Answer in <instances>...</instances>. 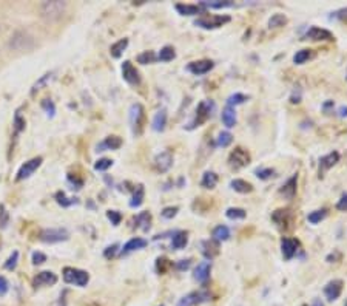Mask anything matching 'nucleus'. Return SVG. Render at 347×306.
I'll use <instances>...</instances> for the list:
<instances>
[{
    "label": "nucleus",
    "instance_id": "f257e3e1",
    "mask_svg": "<svg viewBox=\"0 0 347 306\" xmlns=\"http://www.w3.org/2000/svg\"><path fill=\"white\" fill-rule=\"evenodd\" d=\"M213 109H215V104H213L212 100H201L199 104H198V109H196L195 119H193V122L190 124V129H195V127L202 126L204 122H206V121L212 116Z\"/></svg>",
    "mask_w": 347,
    "mask_h": 306
},
{
    "label": "nucleus",
    "instance_id": "f03ea898",
    "mask_svg": "<svg viewBox=\"0 0 347 306\" xmlns=\"http://www.w3.org/2000/svg\"><path fill=\"white\" fill-rule=\"evenodd\" d=\"M227 22H230V16H202L195 20V25L206 30H213L222 27Z\"/></svg>",
    "mask_w": 347,
    "mask_h": 306
},
{
    "label": "nucleus",
    "instance_id": "7ed1b4c3",
    "mask_svg": "<svg viewBox=\"0 0 347 306\" xmlns=\"http://www.w3.org/2000/svg\"><path fill=\"white\" fill-rule=\"evenodd\" d=\"M64 280L67 283H74L77 286L84 288L87 286V283L90 280L88 272L82 271V269H76V268H65L64 269Z\"/></svg>",
    "mask_w": 347,
    "mask_h": 306
},
{
    "label": "nucleus",
    "instance_id": "20e7f679",
    "mask_svg": "<svg viewBox=\"0 0 347 306\" xmlns=\"http://www.w3.org/2000/svg\"><path fill=\"white\" fill-rule=\"evenodd\" d=\"M65 2H60V0H54V2H45L42 5V8H40V11H42V16L47 19V20H57L60 16L64 14L65 11Z\"/></svg>",
    "mask_w": 347,
    "mask_h": 306
},
{
    "label": "nucleus",
    "instance_id": "39448f33",
    "mask_svg": "<svg viewBox=\"0 0 347 306\" xmlns=\"http://www.w3.org/2000/svg\"><path fill=\"white\" fill-rule=\"evenodd\" d=\"M250 153L246 150V149H242V147H236L230 156H229V164L230 167L233 169H242V167H247L250 164Z\"/></svg>",
    "mask_w": 347,
    "mask_h": 306
},
{
    "label": "nucleus",
    "instance_id": "423d86ee",
    "mask_svg": "<svg viewBox=\"0 0 347 306\" xmlns=\"http://www.w3.org/2000/svg\"><path fill=\"white\" fill-rule=\"evenodd\" d=\"M210 298V294L206 292V291H195V292H190L187 295H184L176 306H195L198 303H204L207 301Z\"/></svg>",
    "mask_w": 347,
    "mask_h": 306
},
{
    "label": "nucleus",
    "instance_id": "0eeeda50",
    "mask_svg": "<svg viewBox=\"0 0 347 306\" xmlns=\"http://www.w3.org/2000/svg\"><path fill=\"white\" fill-rule=\"evenodd\" d=\"M40 240L45 243H59L68 240V232L65 229H45L40 234Z\"/></svg>",
    "mask_w": 347,
    "mask_h": 306
},
{
    "label": "nucleus",
    "instance_id": "6e6552de",
    "mask_svg": "<svg viewBox=\"0 0 347 306\" xmlns=\"http://www.w3.org/2000/svg\"><path fill=\"white\" fill-rule=\"evenodd\" d=\"M154 166H156L157 172H160V173L168 172L171 169V166H173V155H171V152L165 150V152L159 153L154 158Z\"/></svg>",
    "mask_w": 347,
    "mask_h": 306
},
{
    "label": "nucleus",
    "instance_id": "1a4fd4ad",
    "mask_svg": "<svg viewBox=\"0 0 347 306\" xmlns=\"http://www.w3.org/2000/svg\"><path fill=\"white\" fill-rule=\"evenodd\" d=\"M42 164V158H33L31 161H28V162H25V164L20 167V170H19V173H17V179L19 181H22V179H27V178H30L37 169H39V166Z\"/></svg>",
    "mask_w": 347,
    "mask_h": 306
},
{
    "label": "nucleus",
    "instance_id": "9d476101",
    "mask_svg": "<svg viewBox=\"0 0 347 306\" xmlns=\"http://www.w3.org/2000/svg\"><path fill=\"white\" fill-rule=\"evenodd\" d=\"M215 67V64L212 62V60L209 59H202V60H195V62H190L187 65V70L196 76H201V74H206L209 73L212 68Z\"/></svg>",
    "mask_w": 347,
    "mask_h": 306
},
{
    "label": "nucleus",
    "instance_id": "9b49d317",
    "mask_svg": "<svg viewBox=\"0 0 347 306\" xmlns=\"http://www.w3.org/2000/svg\"><path fill=\"white\" fill-rule=\"evenodd\" d=\"M299 248V241L295 238H282L281 240V251H282V257L285 260H290L295 257V254L298 252Z\"/></svg>",
    "mask_w": 347,
    "mask_h": 306
},
{
    "label": "nucleus",
    "instance_id": "f8f14e48",
    "mask_svg": "<svg viewBox=\"0 0 347 306\" xmlns=\"http://www.w3.org/2000/svg\"><path fill=\"white\" fill-rule=\"evenodd\" d=\"M142 119H144V109H142L140 104H133L130 109V121H131V126H133V132L137 135L140 133Z\"/></svg>",
    "mask_w": 347,
    "mask_h": 306
},
{
    "label": "nucleus",
    "instance_id": "ddd939ff",
    "mask_svg": "<svg viewBox=\"0 0 347 306\" xmlns=\"http://www.w3.org/2000/svg\"><path fill=\"white\" fill-rule=\"evenodd\" d=\"M342 280H332L329 281L327 284H325V288H324V295L325 298H327L329 301H335L341 292H342Z\"/></svg>",
    "mask_w": 347,
    "mask_h": 306
},
{
    "label": "nucleus",
    "instance_id": "4468645a",
    "mask_svg": "<svg viewBox=\"0 0 347 306\" xmlns=\"http://www.w3.org/2000/svg\"><path fill=\"white\" fill-rule=\"evenodd\" d=\"M122 76H124V79L131 85H137L140 82L139 71L133 67V64L130 62V60H125V62L122 64Z\"/></svg>",
    "mask_w": 347,
    "mask_h": 306
},
{
    "label": "nucleus",
    "instance_id": "2eb2a0df",
    "mask_svg": "<svg viewBox=\"0 0 347 306\" xmlns=\"http://www.w3.org/2000/svg\"><path fill=\"white\" fill-rule=\"evenodd\" d=\"M305 39H310V40H333V34L329 31V30H324V28H319V27H310L307 30V33H305L304 36Z\"/></svg>",
    "mask_w": 347,
    "mask_h": 306
},
{
    "label": "nucleus",
    "instance_id": "dca6fc26",
    "mask_svg": "<svg viewBox=\"0 0 347 306\" xmlns=\"http://www.w3.org/2000/svg\"><path fill=\"white\" fill-rule=\"evenodd\" d=\"M272 220L275 221V224L279 229H287L290 224V220H292V214L287 209H278L273 212Z\"/></svg>",
    "mask_w": 347,
    "mask_h": 306
},
{
    "label": "nucleus",
    "instance_id": "f3484780",
    "mask_svg": "<svg viewBox=\"0 0 347 306\" xmlns=\"http://www.w3.org/2000/svg\"><path fill=\"white\" fill-rule=\"evenodd\" d=\"M210 272H212V263L210 261H201L198 264V268L195 269L193 278L199 283H206L210 278Z\"/></svg>",
    "mask_w": 347,
    "mask_h": 306
},
{
    "label": "nucleus",
    "instance_id": "a211bd4d",
    "mask_svg": "<svg viewBox=\"0 0 347 306\" xmlns=\"http://www.w3.org/2000/svg\"><path fill=\"white\" fill-rule=\"evenodd\" d=\"M296 184H298V175L295 173L292 178H289L287 181L284 182L282 187L279 189V193L284 196V198H287V199H293L295 195H296Z\"/></svg>",
    "mask_w": 347,
    "mask_h": 306
},
{
    "label": "nucleus",
    "instance_id": "6ab92c4d",
    "mask_svg": "<svg viewBox=\"0 0 347 306\" xmlns=\"http://www.w3.org/2000/svg\"><path fill=\"white\" fill-rule=\"evenodd\" d=\"M202 248V255L206 257L207 260H213L218 254H219V243L216 240H206L201 243Z\"/></svg>",
    "mask_w": 347,
    "mask_h": 306
},
{
    "label": "nucleus",
    "instance_id": "aec40b11",
    "mask_svg": "<svg viewBox=\"0 0 347 306\" xmlns=\"http://www.w3.org/2000/svg\"><path fill=\"white\" fill-rule=\"evenodd\" d=\"M338 161H339V153L338 152H330L329 155L322 156L319 159V175H322L325 170L332 169Z\"/></svg>",
    "mask_w": 347,
    "mask_h": 306
},
{
    "label": "nucleus",
    "instance_id": "412c9836",
    "mask_svg": "<svg viewBox=\"0 0 347 306\" xmlns=\"http://www.w3.org/2000/svg\"><path fill=\"white\" fill-rule=\"evenodd\" d=\"M56 281H57L56 274H53L50 271H45V272H40L34 278L33 284H34L36 288H39V286H51V284H56Z\"/></svg>",
    "mask_w": 347,
    "mask_h": 306
},
{
    "label": "nucleus",
    "instance_id": "4be33fe9",
    "mask_svg": "<svg viewBox=\"0 0 347 306\" xmlns=\"http://www.w3.org/2000/svg\"><path fill=\"white\" fill-rule=\"evenodd\" d=\"M222 122H224V126H226L227 129H232L236 126V112L233 107H226L222 110Z\"/></svg>",
    "mask_w": 347,
    "mask_h": 306
},
{
    "label": "nucleus",
    "instance_id": "5701e85b",
    "mask_svg": "<svg viewBox=\"0 0 347 306\" xmlns=\"http://www.w3.org/2000/svg\"><path fill=\"white\" fill-rule=\"evenodd\" d=\"M153 130H156V132H162L165 129V124H167V110L165 109H162V110H159L156 115H154V118H153Z\"/></svg>",
    "mask_w": 347,
    "mask_h": 306
},
{
    "label": "nucleus",
    "instance_id": "b1692460",
    "mask_svg": "<svg viewBox=\"0 0 347 306\" xmlns=\"http://www.w3.org/2000/svg\"><path fill=\"white\" fill-rule=\"evenodd\" d=\"M189 243V234L186 231H178L171 240V248L173 249H184Z\"/></svg>",
    "mask_w": 347,
    "mask_h": 306
},
{
    "label": "nucleus",
    "instance_id": "393cba45",
    "mask_svg": "<svg viewBox=\"0 0 347 306\" xmlns=\"http://www.w3.org/2000/svg\"><path fill=\"white\" fill-rule=\"evenodd\" d=\"M147 246V240L144 238H131L130 241H127V244L124 246V249H122V252L124 254H128V252H133V251H137V249H144Z\"/></svg>",
    "mask_w": 347,
    "mask_h": 306
},
{
    "label": "nucleus",
    "instance_id": "a878e982",
    "mask_svg": "<svg viewBox=\"0 0 347 306\" xmlns=\"http://www.w3.org/2000/svg\"><path fill=\"white\" fill-rule=\"evenodd\" d=\"M122 146V139L119 136H108L102 144L97 147V152H104V149L107 150H117Z\"/></svg>",
    "mask_w": 347,
    "mask_h": 306
},
{
    "label": "nucleus",
    "instance_id": "bb28decb",
    "mask_svg": "<svg viewBox=\"0 0 347 306\" xmlns=\"http://www.w3.org/2000/svg\"><path fill=\"white\" fill-rule=\"evenodd\" d=\"M176 11L181 16H196L199 13L204 11V7L201 5H184V4H178L176 5Z\"/></svg>",
    "mask_w": 347,
    "mask_h": 306
},
{
    "label": "nucleus",
    "instance_id": "cd10ccee",
    "mask_svg": "<svg viewBox=\"0 0 347 306\" xmlns=\"http://www.w3.org/2000/svg\"><path fill=\"white\" fill-rule=\"evenodd\" d=\"M230 186L235 192L238 193H250L253 190V186L250 184V182L244 181V179H233L230 182Z\"/></svg>",
    "mask_w": 347,
    "mask_h": 306
},
{
    "label": "nucleus",
    "instance_id": "c85d7f7f",
    "mask_svg": "<svg viewBox=\"0 0 347 306\" xmlns=\"http://www.w3.org/2000/svg\"><path fill=\"white\" fill-rule=\"evenodd\" d=\"M216 184H218V175L215 172H206L202 175L201 186L204 189H213Z\"/></svg>",
    "mask_w": 347,
    "mask_h": 306
},
{
    "label": "nucleus",
    "instance_id": "c756f323",
    "mask_svg": "<svg viewBox=\"0 0 347 306\" xmlns=\"http://www.w3.org/2000/svg\"><path fill=\"white\" fill-rule=\"evenodd\" d=\"M213 240H216L218 243L221 241H227L230 238V229L227 226H224V224H221V226L215 228L213 229Z\"/></svg>",
    "mask_w": 347,
    "mask_h": 306
},
{
    "label": "nucleus",
    "instance_id": "7c9ffc66",
    "mask_svg": "<svg viewBox=\"0 0 347 306\" xmlns=\"http://www.w3.org/2000/svg\"><path fill=\"white\" fill-rule=\"evenodd\" d=\"M127 45H128V39H120L119 42H116V44H113L111 45V48H110V53H111V56L113 57H120L122 56V53H124V50L127 48Z\"/></svg>",
    "mask_w": 347,
    "mask_h": 306
},
{
    "label": "nucleus",
    "instance_id": "2f4dec72",
    "mask_svg": "<svg viewBox=\"0 0 347 306\" xmlns=\"http://www.w3.org/2000/svg\"><path fill=\"white\" fill-rule=\"evenodd\" d=\"M144 186H137L136 187V190H134V193H133V198H131V201H130V206L131 208H139L140 204H142V201H144Z\"/></svg>",
    "mask_w": 347,
    "mask_h": 306
},
{
    "label": "nucleus",
    "instance_id": "473e14b6",
    "mask_svg": "<svg viewBox=\"0 0 347 306\" xmlns=\"http://www.w3.org/2000/svg\"><path fill=\"white\" fill-rule=\"evenodd\" d=\"M175 57H176V53L173 47H164L157 54V59L162 60V62H168V60H173Z\"/></svg>",
    "mask_w": 347,
    "mask_h": 306
},
{
    "label": "nucleus",
    "instance_id": "72a5a7b5",
    "mask_svg": "<svg viewBox=\"0 0 347 306\" xmlns=\"http://www.w3.org/2000/svg\"><path fill=\"white\" fill-rule=\"evenodd\" d=\"M136 221L140 224L142 231H145V232H147V231L150 229V224H151V215H150L148 212H140V214L137 215Z\"/></svg>",
    "mask_w": 347,
    "mask_h": 306
},
{
    "label": "nucleus",
    "instance_id": "f704fd0d",
    "mask_svg": "<svg viewBox=\"0 0 347 306\" xmlns=\"http://www.w3.org/2000/svg\"><path fill=\"white\" fill-rule=\"evenodd\" d=\"M285 24H287V17L284 14H273L269 20L270 28H279V27H284Z\"/></svg>",
    "mask_w": 347,
    "mask_h": 306
},
{
    "label": "nucleus",
    "instance_id": "c9c22d12",
    "mask_svg": "<svg viewBox=\"0 0 347 306\" xmlns=\"http://www.w3.org/2000/svg\"><path fill=\"white\" fill-rule=\"evenodd\" d=\"M312 56H313L312 50H301V51H296V54L293 56V62L298 64V65H301V64L305 62V60H309Z\"/></svg>",
    "mask_w": 347,
    "mask_h": 306
},
{
    "label": "nucleus",
    "instance_id": "e433bc0d",
    "mask_svg": "<svg viewBox=\"0 0 347 306\" xmlns=\"http://www.w3.org/2000/svg\"><path fill=\"white\" fill-rule=\"evenodd\" d=\"M232 141H233L232 133H229V132H221V133L218 135L216 144H218L219 147H227V146L232 144Z\"/></svg>",
    "mask_w": 347,
    "mask_h": 306
},
{
    "label": "nucleus",
    "instance_id": "4c0bfd02",
    "mask_svg": "<svg viewBox=\"0 0 347 306\" xmlns=\"http://www.w3.org/2000/svg\"><path fill=\"white\" fill-rule=\"evenodd\" d=\"M226 215H227V218H230V220H244V218L247 217L246 211L241 209V208H230V209H227Z\"/></svg>",
    "mask_w": 347,
    "mask_h": 306
},
{
    "label": "nucleus",
    "instance_id": "58836bf2",
    "mask_svg": "<svg viewBox=\"0 0 347 306\" xmlns=\"http://www.w3.org/2000/svg\"><path fill=\"white\" fill-rule=\"evenodd\" d=\"M325 217H327V209H319V211H315V212L309 214L307 220H309V223H312V224H318V223H321Z\"/></svg>",
    "mask_w": 347,
    "mask_h": 306
},
{
    "label": "nucleus",
    "instance_id": "ea45409f",
    "mask_svg": "<svg viewBox=\"0 0 347 306\" xmlns=\"http://www.w3.org/2000/svg\"><path fill=\"white\" fill-rule=\"evenodd\" d=\"M156 59H157V56L153 51H144L142 54L137 56V62L142 65H147V64H153Z\"/></svg>",
    "mask_w": 347,
    "mask_h": 306
},
{
    "label": "nucleus",
    "instance_id": "a19ab883",
    "mask_svg": "<svg viewBox=\"0 0 347 306\" xmlns=\"http://www.w3.org/2000/svg\"><path fill=\"white\" fill-rule=\"evenodd\" d=\"M249 97L246 94H242V93H235L232 94L229 99H227V107H233V106H239V104H244Z\"/></svg>",
    "mask_w": 347,
    "mask_h": 306
},
{
    "label": "nucleus",
    "instance_id": "79ce46f5",
    "mask_svg": "<svg viewBox=\"0 0 347 306\" xmlns=\"http://www.w3.org/2000/svg\"><path fill=\"white\" fill-rule=\"evenodd\" d=\"M204 8H226V7H232V2H221V0H213V2H201L199 4Z\"/></svg>",
    "mask_w": 347,
    "mask_h": 306
},
{
    "label": "nucleus",
    "instance_id": "37998d69",
    "mask_svg": "<svg viewBox=\"0 0 347 306\" xmlns=\"http://www.w3.org/2000/svg\"><path fill=\"white\" fill-rule=\"evenodd\" d=\"M113 166V161L111 159H108V158H102V159H99L96 164H94V169L96 170H99V172H104V170H107V169H110Z\"/></svg>",
    "mask_w": 347,
    "mask_h": 306
},
{
    "label": "nucleus",
    "instance_id": "c03bdc74",
    "mask_svg": "<svg viewBox=\"0 0 347 306\" xmlns=\"http://www.w3.org/2000/svg\"><path fill=\"white\" fill-rule=\"evenodd\" d=\"M51 76H53V73H47L45 76H42V77H40L39 80H37V82L34 84V87H33V91L31 93H36L37 90H40V88H42L47 82H48V80L51 79Z\"/></svg>",
    "mask_w": 347,
    "mask_h": 306
},
{
    "label": "nucleus",
    "instance_id": "a18cd8bd",
    "mask_svg": "<svg viewBox=\"0 0 347 306\" xmlns=\"http://www.w3.org/2000/svg\"><path fill=\"white\" fill-rule=\"evenodd\" d=\"M255 173H256V176H258L259 179H264V181H265V179H270V178L275 175V170H273V169H258Z\"/></svg>",
    "mask_w": 347,
    "mask_h": 306
},
{
    "label": "nucleus",
    "instance_id": "49530a36",
    "mask_svg": "<svg viewBox=\"0 0 347 306\" xmlns=\"http://www.w3.org/2000/svg\"><path fill=\"white\" fill-rule=\"evenodd\" d=\"M107 217H108V220L111 221L113 226H117V224L120 223V220H122V215H120V212H117V211H108V212H107Z\"/></svg>",
    "mask_w": 347,
    "mask_h": 306
},
{
    "label": "nucleus",
    "instance_id": "de8ad7c7",
    "mask_svg": "<svg viewBox=\"0 0 347 306\" xmlns=\"http://www.w3.org/2000/svg\"><path fill=\"white\" fill-rule=\"evenodd\" d=\"M17 260H19V252H13L11 257L8 258V261L5 263V268L10 269V271H13L16 268V264H17Z\"/></svg>",
    "mask_w": 347,
    "mask_h": 306
},
{
    "label": "nucleus",
    "instance_id": "09e8293b",
    "mask_svg": "<svg viewBox=\"0 0 347 306\" xmlns=\"http://www.w3.org/2000/svg\"><path fill=\"white\" fill-rule=\"evenodd\" d=\"M178 211H179V208H176V206H175V208H165L164 211H162V217L167 218V220H170V218L176 217Z\"/></svg>",
    "mask_w": 347,
    "mask_h": 306
},
{
    "label": "nucleus",
    "instance_id": "8fccbe9b",
    "mask_svg": "<svg viewBox=\"0 0 347 306\" xmlns=\"http://www.w3.org/2000/svg\"><path fill=\"white\" fill-rule=\"evenodd\" d=\"M8 224V212L4 206H0V228H7Z\"/></svg>",
    "mask_w": 347,
    "mask_h": 306
},
{
    "label": "nucleus",
    "instance_id": "3c124183",
    "mask_svg": "<svg viewBox=\"0 0 347 306\" xmlns=\"http://www.w3.org/2000/svg\"><path fill=\"white\" fill-rule=\"evenodd\" d=\"M42 107L48 112V115H54V112H56V107H54V104H53V102L50 100V99H45L44 102H42Z\"/></svg>",
    "mask_w": 347,
    "mask_h": 306
},
{
    "label": "nucleus",
    "instance_id": "603ef678",
    "mask_svg": "<svg viewBox=\"0 0 347 306\" xmlns=\"http://www.w3.org/2000/svg\"><path fill=\"white\" fill-rule=\"evenodd\" d=\"M336 209L338 211H342V212H347V193H344L341 196V199L336 202Z\"/></svg>",
    "mask_w": 347,
    "mask_h": 306
},
{
    "label": "nucleus",
    "instance_id": "864d4df0",
    "mask_svg": "<svg viewBox=\"0 0 347 306\" xmlns=\"http://www.w3.org/2000/svg\"><path fill=\"white\" fill-rule=\"evenodd\" d=\"M190 264H192V260H190V258H187V260H181V261L176 264V268H178L179 271H187V269L190 268Z\"/></svg>",
    "mask_w": 347,
    "mask_h": 306
},
{
    "label": "nucleus",
    "instance_id": "5fc2aeb1",
    "mask_svg": "<svg viewBox=\"0 0 347 306\" xmlns=\"http://www.w3.org/2000/svg\"><path fill=\"white\" fill-rule=\"evenodd\" d=\"M290 102H292V104H299V102H301V88L299 87H296V90H293Z\"/></svg>",
    "mask_w": 347,
    "mask_h": 306
},
{
    "label": "nucleus",
    "instance_id": "6e6d98bb",
    "mask_svg": "<svg viewBox=\"0 0 347 306\" xmlns=\"http://www.w3.org/2000/svg\"><path fill=\"white\" fill-rule=\"evenodd\" d=\"M47 260V255H44L42 252H34L33 255V263L34 264H40V263H44Z\"/></svg>",
    "mask_w": 347,
    "mask_h": 306
},
{
    "label": "nucleus",
    "instance_id": "4d7b16f0",
    "mask_svg": "<svg viewBox=\"0 0 347 306\" xmlns=\"http://www.w3.org/2000/svg\"><path fill=\"white\" fill-rule=\"evenodd\" d=\"M332 19H339V20H347V8H342L336 13L332 14Z\"/></svg>",
    "mask_w": 347,
    "mask_h": 306
},
{
    "label": "nucleus",
    "instance_id": "13d9d810",
    "mask_svg": "<svg viewBox=\"0 0 347 306\" xmlns=\"http://www.w3.org/2000/svg\"><path fill=\"white\" fill-rule=\"evenodd\" d=\"M8 292V281L5 277H0V295H5Z\"/></svg>",
    "mask_w": 347,
    "mask_h": 306
},
{
    "label": "nucleus",
    "instance_id": "bf43d9fd",
    "mask_svg": "<svg viewBox=\"0 0 347 306\" xmlns=\"http://www.w3.org/2000/svg\"><path fill=\"white\" fill-rule=\"evenodd\" d=\"M25 127V121H22V118H20V115H16V132L19 133L20 130H22Z\"/></svg>",
    "mask_w": 347,
    "mask_h": 306
},
{
    "label": "nucleus",
    "instance_id": "052dcab7",
    "mask_svg": "<svg viewBox=\"0 0 347 306\" xmlns=\"http://www.w3.org/2000/svg\"><path fill=\"white\" fill-rule=\"evenodd\" d=\"M116 249H117V244H113V246H108L104 255H105L107 258H111V257L116 254Z\"/></svg>",
    "mask_w": 347,
    "mask_h": 306
},
{
    "label": "nucleus",
    "instance_id": "680f3d73",
    "mask_svg": "<svg viewBox=\"0 0 347 306\" xmlns=\"http://www.w3.org/2000/svg\"><path fill=\"white\" fill-rule=\"evenodd\" d=\"M339 116H341V118L347 116V107H341V109H339Z\"/></svg>",
    "mask_w": 347,
    "mask_h": 306
},
{
    "label": "nucleus",
    "instance_id": "e2e57ef3",
    "mask_svg": "<svg viewBox=\"0 0 347 306\" xmlns=\"http://www.w3.org/2000/svg\"><path fill=\"white\" fill-rule=\"evenodd\" d=\"M313 306H322V303H321L319 300H315V301H313Z\"/></svg>",
    "mask_w": 347,
    "mask_h": 306
},
{
    "label": "nucleus",
    "instance_id": "0e129e2a",
    "mask_svg": "<svg viewBox=\"0 0 347 306\" xmlns=\"http://www.w3.org/2000/svg\"><path fill=\"white\" fill-rule=\"evenodd\" d=\"M302 306H305V304H302Z\"/></svg>",
    "mask_w": 347,
    "mask_h": 306
}]
</instances>
